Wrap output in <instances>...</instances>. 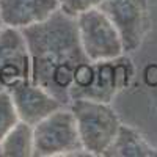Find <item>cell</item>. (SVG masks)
<instances>
[{
  "instance_id": "6da1fadb",
  "label": "cell",
  "mask_w": 157,
  "mask_h": 157,
  "mask_svg": "<svg viewBox=\"0 0 157 157\" xmlns=\"http://www.w3.org/2000/svg\"><path fill=\"white\" fill-rule=\"evenodd\" d=\"M21 32L30 55V80L69 105L75 71L90 61L80 46L75 17L57 10L49 19Z\"/></svg>"
},
{
  "instance_id": "7a4b0ae2",
  "label": "cell",
  "mask_w": 157,
  "mask_h": 157,
  "mask_svg": "<svg viewBox=\"0 0 157 157\" xmlns=\"http://www.w3.org/2000/svg\"><path fill=\"white\" fill-rule=\"evenodd\" d=\"M69 109L75 118L77 132L86 155H104L121 126L116 112L109 102L86 98L72 99Z\"/></svg>"
},
{
  "instance_id": "3957f363",
  "label": "cell",
  "mask_w": 157,
  "mask_h": 157,
  "mask_svg": "<svg viewBox=\"0 0 157 157\" xmlns=\"http://www.w3.org/2000/svg\"><path fill=\"white\" fill-rule=\"evenodd\" d=\"M33 148L38 157L86 154L69 105L57 109L33 126Z\"/></svg>"
},
{
  "instance_id": "277c9868",
  "label": "cell",
  "mask_w": 157,
  "mask_h": 157,
  "mask_svg": "<svg viewBox=\"0 0 157 157\" xmlns=\"http://www.w3.org/2000/svg\"><path fill=\"white\" fill-rule=\"evenodd\" d=\"M80 46L90 61L116 58L124 52L121 36L101 8H91L75 17Z\"/></svg>"
},
{
  "instance_id": "5b68a950",
  "label": "cell",
  "mask_w": 157,
  "mask_h": 157,
  "mask_svg": "<svg viewBox=\"0 0 157 157\" xmlns=\"http://www.w3.org/2000/svg\"><path fill=\"white\" fill-rule=\"evenodd\" d=\"M99 8L113 22L124 52L137 50L151 29L148 0H104Z\"/></svg>"
},
{
  "instance_id": "8992f818",
  "label": "cell",
  "mask_w": 157,
  "mask_h": 157,
  "mask_svg": "<svg viewBox=\"0 0 157 157\" xmlns=\"http://www.w3.org/2000/svg\"><path fill=\"white\" fill-rule=\"evenodd\" d=\"M93 63H94L93 80L77 98H86L110 104L120 91L126 90L132 83L135 77V68L132 64V60L124 57V54L112 60L93 61Z\"/></svg>"
},
{
  "instance_id": "52a82bcc",
  "label": "cell",
  "mask_w": 157,
  "mask_h": 157,
  "mask_svg": "<svg viewBox=\"0 0 157 157\" xmlns=\"http://www.w3.org/2000/svg\"><path fill=\"white\" fill-rule=\"evenodd\" d=\"M30 78V55L21 30L3 27L0 32V82L10 90Z\"/></svg>"
},
{
  "instance_id": "ba28073f",
  "label": "cell",
  "mask_w": 157,
  "mask_h": 157,
  "mask_svg": "<svg viewBox=\"0 0 157 157\" xmlns=\"http://www.w3.org/2000/svg\"><path fill=\"white\" fill-rule=\"evenodd\" d=\"M8 91L19 115V120L32 126L39 123L43 118L55 112L57 109L63 107V104L58 99H55L43 86L33 83L30 78L17 82Z\"/></svg>"
},
{
  "instance_id": "9c48e42d",
  "label": "cell",
  "mask_w": 157,
  "mask_h": 157,
  "mask_svg": "<svg viewBox=\"0 0 157 157\" xmlns=\"http://www.w3.org/2000/svg\"><path fill=\"white\" fill-rule=\"evenodd\" d=\"M57 10V0H0V17L3 25L17 30L49 19Z\"/></svg>"
},
{
  "instance_id": "30bf717a",
  "label": "cell",
  "mask_w": 157,
  "mask_h": 157,
  "mask_svg": "<svg viewBox=\"0 0 157 157\" xmlns=\"http://www.w3.org/2000/svg\"><path fill=\"white\" fill-rule=\"evenodd\" d=\"M104 157H157V149L137 129L121 124Z\"/></svg>"
},
{
  "instance_id": "8fae6325",
  "label": "cell",
  "mask_w": 157,
  "mask_h": 157,
  "mask_svg": "<svg viewBox=\"0 0 157 157\" xmlns=\"http://www.w3.org/2000/svg\"><path fill=\"white\" fill-rule=\"evenodd\" d=\"M33 151V126L21 120L0 141L2 157H30Z\"/></svg>"
},
{
  "instance_id": "7c38bea8",
  "label": "cell",
  "mask_w": 157,
  "mask_h": 157,
  "mask_svg": "<svg viewBox=\"0 0 157 157\" xmlns=\"http://www.w3.org/2000/svg\"><path fill=\"white\" fill-rule=\"evenodd\" d=\"M19 123V115L14 109L11 94L8 90L0 91V141H2L6 134Z\"/></svg>"
},
{
  "instance_id": "4fadbf2b",
  "label": "cell",
  "mask_w": 157,
  "mask_h": 157,
  "mask_svg": "<svg viewBox=\"0 0 157 157\" xmlns=\"http://www.w3.org/2000/svg\"><path fill=\"white\" fill-rule=\"evenodd\" d=\"M57 2L60 11H63L64 14L71 17H77L78 14H82L91 8H99L104 0H57Z\"/></svg>"
},
{
  "instance_id": "5bb4252c",
  "label": "cell",
  "mask_w": 157,
  "mask_h": 157,
  "mask_svg": "<svg viewBox=\"0 0 157 157\" xmlns=\"http://www.w3.org/2000/svg\"><path fill=\"white\" fill-rule=\"evenodd\" d=\"M3 27H5V25H3V21H2V17H0V32L3 30Z\"/></svg>"
}]
</instances>
